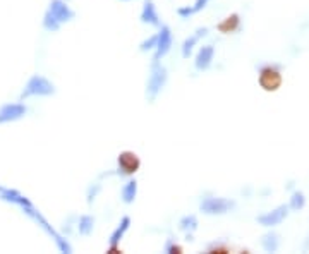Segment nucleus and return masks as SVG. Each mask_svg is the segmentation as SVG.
<instances>
[{"label":"nucleus","instance_id":"f257e3e1","mask_svg":"<svg viewBox=\"0 0 309 254\" xmlns=\"http://www.w3.org/2000/svg\"><path fill=\"white\" fill-rule=\"evenodd\" d=\"M167 81H169V72L167 67L162 65L160 62H153L151 69H149V76L146 81V100L149 103H153L157 100L158 95L162 93V90L165 88Z\"/></svg>","mask_w":309,"mask_h":254},{"label":"nucleus","instance_id":"f03ea898","mask_svg":"<svg viewBox=\"0 0 309 254\" xmlns=\"http://www.w3.org/2000/svg\"><path fill=\"white\" fill-rule=\"evenodd\" d=\"M52 95H55V84L45 76L35 74V76L29 77V81L24 86L23 93L19 97V102H24V100L31 97H52Z\"/></svg>","mask_w":309,"mask_h":254},{"label":"nucleus","instance_id":"7ed1b4c3","mask_svg":"<svg viewBox=\"0 0 309 254\" xmlns=\"http://www.w3.org/2000/svg\"><path fill=\"white\" fill-rule=\"evenodd\" d=\"M258 82L265 91H277L282 86V72L275 65H265L260 69Z\"/></svg>","mask_w":309,"mask_h":254},{"label":"nucleus","instance_id":"20e7f679","mask_svg":"<svg viewBox=\"0 0 309 254\" xmlns=\"http://www.w3.org/2000/svg\"><path fill=\"white\" fill-rule=\"evenodd\" d=\"M236 208V201L225 198H204L199 203V210L206 215H223Z\"/></svg>","mask_w":309,"mask_h":254},{"label":"nucleus","instance_id":"39448f33","mask_svg":"<svg viewBox=\"0 0 309 254\" xmlns=\"http://www.w3.org/2000/svg\"><path fill=\"white\" fill-rule=\"evenodd\" d=\"M117 165H119L117 166V174L122 177H129V176H134L137 170H139L141 160L134 151H122L119 158H117Z\"/></svg>","mask_w":309,"mask_h":254},{"label":"nucleus","instance_id":"423d86ee","mask_svg":"<svg viewBox=\"0 0 309 254\" xmlns=\"http://www.w3.org/2000/svg\"><path fill=\"white\" fill-rule=\"evenodd\" d=\"M172 30L169 26H160V31L157 33V47H154V55L153 62H160V59H164L167 53L172 48Z\"/></svg>","mask_w":309,"mask_h":254},{"label":"nucleus","instance_id":"0eeeda50","mask_svg":"<svg viewBox=\"0 0 309 254\" xmlns=\"http://www.w3.org/2000/svg\"><path fill=\"white\" fill-rule=\"evenodd\" d=\"M47 12L57 21L58 24H65V23H69V21H72L74 18H76V12L70 9L64 0H50Z\"/></svg>","mask_w":309,"mask_h":254},{"label":"nucleus","instance_id":"6e6552de","mask_svg":"<svg viewBox=\"0 0 309 254\" xmlns=\"http://www.w3.org/2000/svg\"><path fill=\"white\" fill-rule=\"evenodd\" d=\"M28 114V107L24 103H7L0 108V124L14 122L23 119Z\"/></svg>","mask_w":309,"mask_h":254},{"label":"nucleus","instance_id":"1a4fd4ad","mask_svg":"<svg viewBox=\"0 0 309 254\" xmlns=\"http://www.w3.org/2000/svg\"><path fill=\"white\" fill-rule=\"evenodd\" d=\"M287 215H289V205H280L278 208H275L273 211L260 215L256 218V222L263 225V227H275V225L282 223L287 218Z\"/></svg>","mask_w":309,"mask_h":254},{"label":"nucleus","instance_id":"9d476101","mask_svg":"<svg viewBox=\"0 0 309 254\" xmlns=\"http://www.w3.org/2000/svg\"><path fill=\"white\" fill-rule=\"evenodd\" d=\"M213 57H215V47H213V45H203L194 59L196 70L203 72V70L210 69L213 64Z\"/></svg>","mask_w":309,"mask_h":254},{"label":"nucleus","instance_id":"9b49d317","mask_svg":"<svg viewBox=\"0 0 309 254\" xmlns=\"http://www.w3.org/2000/svg\"><path fill=\"white\" fill-rule=\"evenodd\" d=\"M139 19H141V23H143V24H149V26H157V28L162 26L160 16H158L153 0H144L143 11H141Z\"/></svg>","mask_w":309,"mask_h":254},{"label":"nucleus","instance_id":"f8f14e48","mask_svg":"<svg viewBox=\"0 0 309 254\" xmlns=\"http://www.w3.org/2000/svg\"><path fill=\"white\" fill-rule=\"evenodd\" d=\"M0 199H4V201H9V203H14V205H18L19 208L31 206L33 205V203L29 201L26 196H23V194L19 193V191L7 189V187H2V186H0Z\"/></svg>","mask_w":309,"mask_h":254},{"label":"nucleus","instance_id":"ddd939ff","mask_svg":"<svg viewBox=\"0 0 309 254\" xmlns=\"http://www.w3.org/2000/svg\"><path fill=\"white\" fill-rule=\"evenodd\" d=\"M129 227H131V216H122L119 227H117L114 230V234L110 235V249H108V251L117 252V245H119L120 240L124 239V235H126V232L129 230Z\"/></svg>","mask_w":309,"mask_h":254},{"label":"nucleus","instance_id":"4468645a","mask_svg":"<svg viewBox=\"0 0 309 254\" xmlns=\"http://www.w3.org/2000/svg\"><path fill=\"white\" fill-rule=\"evenodd\" d=\"M206 35H208V28H199L194 35H191L189 38L184 40V43H182V57H184V59H189L194 47L199 43V40H201L203 36H206Z\"/></svg>","mask_w":309,"mask_h":254},{"label":"nucleus","instance_id":"2eb2a0df","mask_svg":"<svg viewBox=\"0 0 309 254\" xmlns=\"http://www.w3.org/2000/svg\"><path fill=\"white\" fill-rule=\"evenodd\" d=\"M241 28V16L239 14H232L228 18H225L222 23L216 24V30L223 35H230V33H236Z\"/></svg>","mask_w":309,"mask_h":254},{"label":"nucleus","instance_id":"dca6fc26","mask_svg":"<svg viewBox=\"0 0 309 254\" xmlns=\"http://www.w3.org/2000/svg\"><path fill=\"white\" fill-rule=\"evenodd\" d=\"M136 196H137V181L136 179H131V181H127L124 184L122 191H120V198H122V201L126 205H132Z\"/></svg>","mask_w":309,"mask_h":254},{"label":"nucleus","instance_id":"f3484780","mask_svg":"<svg viewBox=\"0 0 309 254\" xmlns=\"http://www.w3.org/2000/svg\"><path fill=\"white\" fill-rule=\"evenodd\" d=\"M208 2H210V0H196L194 6L181 7V9H177V14L181 16L182 19H189L191 16H194V14H198L199 11H203L204 7L208 6Z\"/></svg>","mask_w":309,"mask_h":254},{"label":"nucleus","instance_id":"a211bd4d","mask_svg":"<svg viewBox=\"0 0 309 254\" xmlns=\"http://www.w3.org/2000/svg\"><path fill=\"white\" fill-rule=\"evenodd\" d=\"M278 244H280V240H278V235L275 232H268L261 239V245L266 252H275L278 249Z\"/></svg>","mask_w":309,"mask_h":254},{"label":"nucleus","instance_id":"6ab92c4d","mask_svg":"<svg viewBox=\"0 0 309 254\" xmlns=\"http://www.w3.org/2000/svg\"><path fill=\"white\" fill-rule=\"evenodd\" d=\"M179 228L184 230L187 234V237L191 239V234L198 228V218H196V215H187L181 218V222H179Z\"/></svg>","mask_w":309,"mask_h":254},{"label":"nucleus","instance_id":"aec40b11","mask_svg":"<svg viewBox=\"0 0 309 254\" xmlns=\"http://www.w3.org/2000/svg\"><path fill=\"white\" fill-rule=\"evenodd\" d=\"M95 227V218L91 215H83L78 222V230L81 235H90Z\"/></svg>","mask_w":309,"mask_h":254},{"label":"nucleus","instance_id":"412c9836","mask_svg":"<svg viewBox=\"0 0 309 254\" xmlns=\"http://www.w3.org/2000/svg\"><path fill=\"white\" fill-rule=\"evenodd\" d=\"M304 206H306V198H304V194H302V193H299V191H295V193L292 194V198H290L289 210L299 211V210H302Z\"/></svg>","mask_w":309,"mask_h":254},{"label":"nucleus","instance_id":"4be33fe9","mask_svg":"<svg viewBox=\"0 0 309 254\" xmlns=\"http://www.w3.org/2000/svg\"><path fill=\"white\" fill-rule=\"evenodd\" d=\"M60 26H62V24H58L57 21L48 14V12H45V16H43V30H47L50 33H55V31L60 30Z\"/></svg>","mask_w":309,"mask_h":254},{"label":"nucleus","instance_id":"5701e85b","mask_svg":"<svg viewBox=\"0 0 309 254\" xmlns=\"http://www.w3.org/2000/svg\"><path fill=\"white\" fill-rule=\"evenodd\" d=\"M157 47V35H151L148 40H144L143 43L139 45V50L141 52H149V50H153Z\"/></svg>","mask_w":309,"mask_h":254},{"label":"nucleus","instance_id":"b1692460","mask_svg":"<svg viewBox=\"0 0 309 254\" xmlns=\"http://www.w3.org/2000/svg\"><path fill=\"white\" fill-rule=\"evenodd\" d=\"M98 191H100V184H95V189H93V186L90 187V191H88V205H91V203L95 201Z\"/></svg>","mask_w":309,"mask_h":254},{"label":"nucleus","instance_id":"393cba45","mask_svg":"<svg viewBox=\"0 0 309 254\" xmlns=\"http://www.w3.org/2000/svg\"><path fill=\"white\" fill-rule=\"evenodd\" d=\"M165 251L170 252V254H174V252H181L182 249L179 247L177 244H174V240H169V242H167V245H165Z\"/></svg>","mask_w":309,"mask_h":254}]
</instances>
